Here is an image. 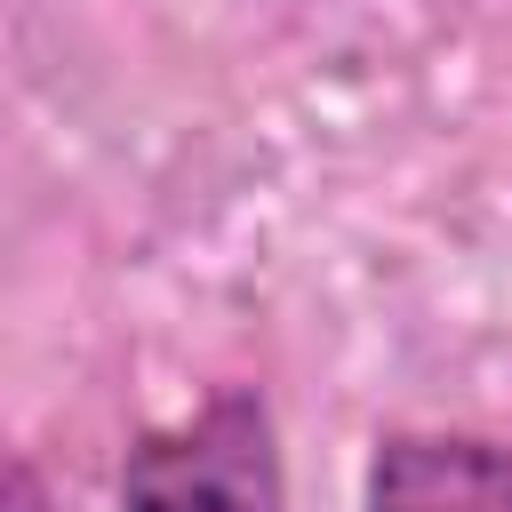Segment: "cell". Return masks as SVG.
<instances>
[{
	"label": "cell",
	"mask_w": 512,
	"mask_h": 512,
	"mask_svg": "<svg viewBox=\"0 0 512 512\" xmlns=\"http://www.w3.org/2000/svg\"><path fill=\"white\" fill-rule=\"evenodd\" d=\"M120 512H288L280 424L256 384H216L184 424H152L128 440Z\"/></svg>",
	"instance_id": "obj_1"
},
{
	"label": "cell",
	"mask_w": 512,
	"mask_h": 512,
	"mask_svg": "<svg viewBox=\"0 0 512 512\" xmlns=\"http://www.w3.org/2000/svg\"><path fill=\"white\" fill-rule=\"evenodd\" d=\"M360 512H512V448L488 432H384Z\"/></svg>",
	"instance_id": "obj_2"
},
{
	"label": "cell",
	"mask_w": 512,
	"mask_h": 512,
	"mask_svg": "<svg viewBox=\"0 0 512 512\" xmlns=\"http://www.w3.org/2000/svg\"><path fill=\"white\" fill-rule=\"evenodd\" d=\"M8 512H56V504H48V480H40L32 456H8Z\"/></svg>",
	"instance_id": "obj_3"
}]
</instances>
